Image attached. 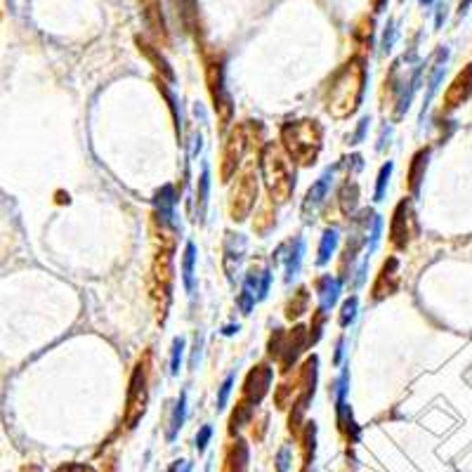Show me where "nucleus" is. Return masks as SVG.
Listing matches in <instances>:
<instances>
[{
    "mask_svg": "<svg viewBox=\"0 0 472 472\" xmlns=\"http://www.w3.org/2000/svg\"><path fill=\"white\" fill-rule=\"evenodd\" d=\"M397 289H399V260H397V257H387V260L382 262L378 279H375V284L371 289V300L373 302L385 300L390 295H395Z\"/></svg>",
    "mask_w": 472,
    "mask_h": 472,
    "instance_id": "obj_12",
    "label": "nucleus"
},
{
    "mask_svg": "<svg viewBox=\"0 0 472 472\" xmlns=\"http://www.w3.org/2000/svg\"><path fill=\"white\" fill-rule=\"evenodd\" d=\"M343 348H345V338H340V340H338V345H336V357H333V364H340V359H343Z\"/></svg>",
    "mask_w": 472,
    "mask_h": 472,
    "instance_id": "obj_48",
    "label": "nucleus"
},
{
    "mask_svg": "<svg viewBox=\"0 0 472 472\" xmlns=\"http://www.w3.org/2000/svg\"><path fill=\"white\" fill-rule=\"evenodd\" d=\"M281 146L298 166H314L323 146V130L314 118L291 121L281 128Z\"/></svg>",
    "mask_w": 472,
    "mask_h": 472,
    "instance_id": "obj_3",
    "label": "nucleus"
},
{
    "mask_svg": "<svg viewBox=\"0 0 472 472\" xmlns=\"http://www.w3.org/2000/svg\"><path fill=\"white\" fill-rule=\"evenodd\" d=\"M289 466H291V446H281L279 449V456H277V470L286 472Z\"/></svg>",
    "mask_w": 472,
    "mask_h": 472,
    "instance_id": "obj_44",
    "label": "nucleus"
},
{
    "mask_svg": "<svg viewBox=\"0 0 472 472\" xmlns=\"http://www.w3.org/2000/svg\"><path fill=\"white\" fill-rule=\"evenodd\" d=\"M173 281H175L173 250H159L151 264V281H149L159 323H166L168 319V309H171V302H173Z\"/></svg>",
    "mask_w": 472,
    "mask_h": 472,
    "instance_id": "obj_5",
    "label": "nucleus"
},
{
    "mask_svg": "<svg viewBox=\"0 0 472 472\" xmlns=\"http://www.w3.org/2000/svg\"><path fill=\"white\" fill-rule=\"evenodd\" d=\"M390 175H392V163H387L380 168L378 177H375V191H373V198L375 201H382V196H385V189H387V182H390Z\"/></svg>",
    "mask_w": 472,
    "mask_h": 472,
    "instance_id": "obj_35",
    "label": "nucleus"
},
{
    "mask_svg": "<svg viewBox=\"0 0 472 472\" xmlns=\"http://www.w3.org/2000/svg\"><path fill=\"white\" fill-rule=\"evenodd\" d=\"M366 125H368V118H364V121L359 123V128H357V132L350 137V144H357L361 137H364V132H366Z\"/></svg>",
    "mask_w": 472,
    "mask_h": 472,
    "instance_id": "obj_47",
    "label": "nucleus"
},
{
    "mask_svg": "<svg viewBox=\"0 0 472 472\" xmlns=\"http://www.w3.org/2000/svg\"><path fill=\"white\" fill-rule=\"evenodd\" d=\"M253 409H255L253 404H248L246 399L236 402V407L232 411V418H230V434H236L243 425H248L250 420H253Z\"/></svg>",
    "mask_w": 472,
    "mask_h": 472,
    "instance_id": "obj_27",
    "label": "nucleus"
},
{
    "mask_svg": "<svg viewBox=\"0 0 472 472\" xmlns=\"http://www.w3.org/2000/svg\"><path fill=\"white\" fill-rule=\"evenodd\" d=\"M135 43H137V50H139V53L144 55L146 62H149V64L154 66V71H156L159 76H161V80H168V83H175V73H173V69H171V64H168V59H166L163 55H161V50H159L156 45H151V43L146 41V38H142V36H137Z\"/></svg>",
    "mask_w": 472,
    "mask_h": 472,
    "instance_id": "obj_20",
    "label": "nucleus"
},
{
    "mask_svg": "<svg viewBox=\"0 0 472 472\" xmlns=\"http://www.w3.org/2000/svg\"><path fill=\"white\" fill-rule=\"evenodd\" d=\"M357 307H359V300L354 298H348L343 302V307H340V319H338V323L345 328V326H350V323L354 321V316H357Z\"/></svg>",
    "mask_w": 472,
    "mask_h": 472,
    "instance_id": "obj_36",
    "label": "nucleus"
},
{
    "mask_svg": "<svg viewBox=\"0 0 472 472\" xmlns=\"http://www.w3.org/2000/svg\"><path fill=\"white\" fill-rule=\"evenodd\" d=\"M55 472H95V470L90 466H83V463H64Z\"/></svg>",
    "mask_w": 472,
    "mask_h": 472,
    "instance_id": "obj_46",
    "label": "nucleus"
},
{
    "mask_svg": "<svg viewBox=\"0 0 472 472\" xmlns=\"http://www.w3.org/2000/svg\"><path fill=\"white\" fill-rule=\"evenodd\" d=\"M333 173H336V168H328V171L323 173L319 180L312 184V187H309V191L305 194V201H302V215H305V220H312L316 208L323 203L331 184H333Z\"/></svg>",
    "mask_w": 472,
    "mask_h": 472,
    "instance_id": "obj_18",
    "label": "nucleus"
},
{
    "mask_svg": "<svg viewBox=\"0 0 472 472\" xmlns=\"http://www.w3.org/2000/svg\"><path fill=\"white\" fill-rule=\"evenodd\" d=\"M205 83H208V92H210L213 107H215L218 121L222 128H227L232 121L234 104H232V95L227 92V87H225V69L220 59H208V62H205Z\"/></svg>",
    "mask_w": 472,
    "mask_h": 472,
    "instance_id": "obj_8",
    "label": "nucleus"
},
{
    "mask_svg": "<svg viewBox=\"0 0 472 472\" xmlns=\"http://www.w3.org/2000/svg\"><path fill=\"white\" fill-rule=\"evenodd\" d=\"M246 463H248V446L243 439H236L230 444L225 454V466H222V472H243L246 470Z\"/></svg>",
    "mask_w": 472,
    "mask_h": 472,
    "instance_id": "obj_24",
    "label": "nucleus"
},
{
    "mask_svg": "<svg viewBox=\"0 0 472 472\" xmlns=\"http://www.w3.org/2000/svg\"><path fill=\"white\" fill-rule=\"evenodd\" d=\"M468 5H470V0H461V12H466Z\"/></svg>",
    "mask_w": 472,
    "mask_h": 472,
    "instance_id": "obj_49",
    "label": "nucleus"
},
{
    "mask_svg": "<svg viewBox=\"0 0 472 472\" xmlns=\"http://www.w3.org/2000/svg\"><path fill=\"white\" fill-rule=\"evenodd\" d=\"M413 234H416L413 203H411V198H402L392 213V222H390V243H392L397 250H404L409 246Z\"/></svg>",
    "mask_w": 472,
    "mask_h": 472,
    "instance_id": "obj_9",
    "label": "nucleus"
},
{
    "mask_svg": "<svg viewBox=\"0 0 472 472\" xmlns=\"http://www.w3.org/2000/svg\"><path fill=\"white\" fill-rule=\"evenodd\" d=\"M338 241H340V232H338L336 227H331V230L323 232L321 243H319V255H316V264H326L331 257H333Z\"/></svg>",
    "mask_w": 472,
    "mask_h": 472,
    "instance_id": "obj_28",
    "label": "nucleus"
},
{
    "mask_svg": "<svg viewBox=\"0 0 472 472\" xmlns=\"http://www.w3.org/2000/svg\"><path fill=\"white\" fill-rule=\"evenodd\" d=\"M246 149H248V144H246V132H243V125H236V128L230 132V137H227L225 146H222V163H220V177H222V182H230L232 177L236 175Z\"/></svg>",
    "mask_w": 472,
    "mask_h": 472,
    "instance_id": "obj_10",
    "label": "nucleus"
},
{
    "mask_svg": "<svg viewBox=\"0 0 472 472\" xmlns=\"http://www.w3.org/2000/svg\"><path fill=\"white\" fill-rule=\"evenodd\" d=\"M184 416H187V395L182 392L171 411V418H168V439H175L177 430H180L184 423Z\"/></svg>",
    "mask_w": 472,
    "mask_h": 472,
    "instance_id": "obj_30",
    "label": "nucleus"
},
{
    "mask_svg": "<svg viewBox=\"0 0 472 472\" xmlns=\"http://www.w3.org/2000/svg\"><path fill=\"white\" fill-rule=\"evenodd\" d=\"M236 305H239V309L243 314H250V309L255 307V298L250 295L248 291H241L239 293V300H236Z\"/></svg>",
    "mask_w": 472,
    "mask_h": 472,
    "instance_id": "obj_43",
    "label": "nucleus"
},
{
    "mask_svg": "<svg viewBox=\"0 0 472 472\" xmlns=\"http://www.w3.org/2000/svg\"><path fill=\"white\" fill-rule=\"evenodd\" d=\"M382 3H385V0H375V7H380Z\"/></svg>",
    "mask_w": 472,
    "mask_h": 472,
    "instance_id": "obj_50",
    "label": "nucleus"
},
{
    "mask_svg": "<svg viewBox=\"0 0 472 472\" xmlns=\"http://www.w3.org/2000/svg\"><path fill=\"white\" fill-rule=\"evenodd\" d=\"M364 83H366V66L359 57H352L331 78L326 90V112L336 121H343V118L357 114L361 97H364Z\"/></svg>",
    "mask_w": 472,
    "mask_h": 472,
    "instance_id": "obj_1",
    "label": "nucleus"
},
{
    "mask_svg": "<svg viewBox=\"0 0 472 472\" xmlns=\"http://www.w3.org/2000/svg\"><path fill=\"white\" fill-rule=\"evenodd\" d=\"M272 227H274V203L272 201H264L262 210L255 215V222H253V230L257 234H267Z\"/></svg>",
    "mask_w": 472,
    "mask_h": 472,
    "instance_id": "obj_31",
    "label": "nucleus"
},
{
    "mask_svg": "<svg viewBox=\"0 0 472 472\" xmlns=\"http://www.w3.org/2000/svg\"><path fill=\"white\" fill-rule=\"evenodd\" d=\"M340 289H343L340 279H336L331 274H321L319 279H316L314 291H316V298H319V309L328 312V309L338 302V298H340Z\"/></svg>",
    "mask_w": 472,
    "mask_h": 472,
    "instance_id": "obj_21",
    "label": "nucleus"
},
{
    "mask_svg": "<svg viewBox=\"0 0 472 472\" xmlns=\"http://www.w3.org/2000/svg\"><path fill=\"white\" fill-rule=\"evenodd\" d=\"M307 348V328L305 326H293L289 333H286V340H284V350H281V357H279V371L281 373H289L291 368L295 366V361L302 354V350Z\"/></svg>",
    "mask_w": 472,
    "mask_h": 472,
    "instance_id": "obj_15",
    "label": "nucleus"
},
{
    "mask_svg": "<svg viewBox=\"0 0 472 472\" xmlns=\"http://www.w3.org/2000/svg\"><path fill=\"white\" fill-rule=\"evenodd\" d=\"M307 307H309V293L305 286H302V289L293 293V298L289 300V305H286V316H289L291 321L300 319V316L307 312Z\"/></svg>",
    "mask_w": 472,
    "mask_h": 472,
    "instance_id": "obj_29",
    "label": "nucleus"
},
{
    "mask_svg": "<svg viewBox=\"0 0 472 472\" xmlns=\"http://www.w3.org/2000/svg\"><path fill=\"white\" fill-rule=\"evenodd\" d=\"M472 97V64L463 66V71H458V76L451 80V85L446 87L444 92V109L451 112V109H458L461 104Z\"/></svg>",
    "mask_w": 472,
    "mask_h": 472,
    "instance_id": "obj_16",
    "label": "nucleus"
},
{
    "mask_svg": "<svg viewBox=\"0 0 472 472\" xmlns=\"http://www.w3.org/2000/svg\"><path fill=\"white\" fill-rule=\"evenodd\" d=\"M139 12H142V21L151 38L161 45H168V26L163 10H161V0H139Z\"/></svg>",
    "mask_w": 472,
    "mask_h": 472,
    "instance_id": "obj_14",
    "label": "nucleus"
},
{
    "mask_svg": "<svg viewBox=\"0 0 472 472\" xmlns=\"http://www.w3.org/2000/svg\"><path fill=\"white\" fill-rule=\"evenodd\" d=\"M293 399H295V380H286L274 390V404H277L279 411L289 409L293 404Z\"/></svg>",
    "mask_w": 472,
    "mask_h": 472,
    "instance_id": "obj_33",
    "label": "nucleus"
},
{
    "mask_svg": "<svg viewBox=\"0 0 472 472\" xmlns=\"http://www.w3.org/2000/svg\"><path fill=\"white\" fill-rule=\"evenodd\" d=\"M269 284H272V269L267 267V262L257 260L248 267L246 279H243V291H248L255 298V302H260L267 298L269 293Z\"/></svg>",
    "mask_w": 472,
    "mask_h": 472,
    "instance_id": "obj_17",
    "label": "nucleus"
},
{
    "mask_svg": "<svg viewBox=\"0 0 472 472\" xmlns=\"http://www.w3.org/2000/svg\"><path fill=\"white\" fill-rule=\"evenodd\" d=\"M427 159H430V149H418L413 154L411 159V166H409V173H407V187L411 194H418L420 189V182L425 180V171H427Z\"/></svg>",
    "mask_w": 472,
    "mask_h": 472,
    "instance_id": "obj_22",
    "label": "nucleus"
},
{
    "mask_svg": "<svg viewBox=\"0 0 472 472\" xmlns=\"http://www.w3.org/2000/svg\"><path fill=\"white\" fill-rule=\"evenodd\" d=\"M232 387H234V373L227 375L225 382L220 385V392H218V411L227 407V399H230V395H232Z\"/></svg>",
    "mask_w": 472,
    "mask_h": 472,
    "instance_id": "obj_42",
    "label": "nucleus"
},
{
    "mask_svg": "<svg viewBox=\"0 0 472 472\" xmlns=\"http://www.w3.org/2000/svg\"><path fill=\"white\" fill-rule=\"evenodd\" d=\"M371 36H373V21L364 17L357 24V31H354V38L361 43V48H368L371 45Z\"/></svg>",
    "mask_w": 472,
    "mask_h": 472,
    "instance_id": "obj_37",
    "label": "nucleus"
},
{
    "mask_svg": "<svg viewBox=\"0 0 472 472\" xmlns=\"http://www.w3.org/2000/svg\"><path fill=\"white\" fill-rule=\"evenodd\" d=\"M257 201V177H255V161L243 166L241 173H236L234 189L230 194V215L234 222H243Z\"/></svg>",
    "mask_w": 472,
    "mask_h": 472,
    "instance_id": "obj_7",
    "label": "nucleus"
},
{
    "mask_svg": "<svg viewBox=\"0 0 472 472\" xmlns=\"http://www.w3.org/2000/svg\"><path fill=\"white\" fill-rule=\"evenodd\" d=\"M243 250H246V239L241 234H227L225 239V255H222V267L225 274L230 277V281H234L239 277V267H241V257Z\"/></svg>",
    "mask_w": 472,
    "mask_h": 472,
    "instance_id": "obj_19",
    "label": "nucleus"
},
{
    "mask_svg": "<svg viewBox=\"0 0 472 472\" xmlns=\"http://www.w3.org/2000/svg\"><path fill=\"white\" fill-rule=\"evenodd\" d=\"M159 90L163 92V97L168 100V107H171V114H173V121H175V128H177V132H180V112H177V102H175V97H173V92L168 90L166 87V83L163 80H159Z\"/></svg>",
    "mask_w": 472,
    "mask_h": 472,
    "instance_id": "obj_41",
    "label": "nucleus"
},
{
    "mask_svg": "<svg viewBox=\"0 0 472 472\" xmlns=\"http://www.w3.org/2000/svg\"><path fill=\"white\" fill-rule=\"evenodd\" d=\"M323 323H326V312H323V309H316L312 316V323H309V328H307V348H312V345L319 343V338L323 333Z\"/></svg>",
    "mask_w": 472,
    "mask_h": 472,
    "instance_id": "obj_34",
    "label": "nucleus"
},
{
    "mask_svg": "<svg viewBox=\"0 0 472 472\" xmlns=\"http://www.w3.org/2000/svg\"><path fill=\"white\" fill-rule=\"evenodd\" d=\"M149 373H151V357L144 354L132 368L130 382H128V397H125V411H123V425L132 430L149 407Z\"/></svg>",
    "mask_w": 472,
    "mask_h": 472,
    "instance_id": "obj_4",
    "label": "nucleus"
},
{
    "mask_svg": "<svg viewBox=\"0 0 472 472\" xmlns=\"http://www.w3.org/2000/svg\"><path fill=\"white\" fill-rule=\"evenodd\" d=\"M182 354H184V340H182V338H175V340H173V352H171V373L173 375L180 373Z\"/></svg>",
    "mask_w": 472,
    "mask_h": 472,
    "instance_id": "obj_40",
    "label": "nucleus"
},
{
    "mask_svg": "<svg viewBox=\"0 0 472 472\" xmlns=\"http://www.w3.org/2000/svg\"><path fill=\"white\" fill-rule=\"evenodd\" d=\"M316 373H319V359L314 357H307L305 364L300 366L298 375H295V399H293V411H291V418H289V430L293 434L300 432L302 427V420H305V411L309 407V402L314 399V392H316Z\"/></svg>",
    "mask_w": 472,
    "mask_h": 472,
    "instance_id": "obj_6",
    "label": "nucleus"
},
{
    "mask_svg": "<svg viewBox=\"0 0 472 472\" xmlns=\"http://www.w3.org/2000/svg\"><path fill=\"white\" fill-rule=\"evenodd\" d=\"M272 378H274V368L269 364H255L248 371L246 380H243V390H241V399H246L248 404L257 407L264 397H267L269 387H272Z\"/></svg>",
    "mask_w": 472,
    "mask_h": 472,
    "instance_id": "obj_11",
    "label": "nucleus"
},
{
    "mask_svg": "<svg viewBox=\"0 0 472 472\" xmlns=\"http://www.w3.org/2000/svg\"><path fill=\"white\" fill-rule=\"evenodd\" d=\"M380 232H382V220H380V215H373L371 227H368V257H371L373 250L378 248V243H380Z\"/></svg>",
    "mask_w": 472,
    "mask_h": 472,
    "instance_id": "obj_39",
    "label": "nucleus"
},
{
    "mask_svg": "<svg viewBox=\"0 0 472 472\" xmlns=\"http://www.w3.org/2000/svg\"><path fill=\"white\" fill-rule=\"evenodd\" d=\"M210 434H213V427H210V425H203L201 430H198V434H196V449H198V451H203V449L208 446Z\"/></svg>",
    "mask_w": 472,
    "mask_h": 472,
    "instance_id": "obj_45",
    "label": "nucleus"
},
{
    "mask_svg": "<svg viewBox=\"0 0 472 472\" xmlns=\"http://www.w3.org/2000/svg\"><path fill=\"white\" fill-rule=\"evenodd\" d=\"M260 173L272 203H286L295 189V171L281 142H267L260 151Z\"/></svg>",
    "mask_w": 472,
    "mask_h": 472,
    "instance_id": "obj_2",
    "label": "nucleus"
},
{
    "mask_svg": "<svg viewBox=\"0 0 472 472\" xmlns=\"http://www.w3.org/2000/svg\"><path fill=\"white\" fill-rule=\"evenodd\" d=\"M194 262H196V246L194 243H187L182 255V284L187 293L194 291Z\"/></svg>",
    "mask_w": 472,
    "mask_h": 472,
    "instance_id": "obj_26",
    "label": "nucleus"
},
{
    "mask_svg": "<svg viewBox=\"0 0 472 472\" xmlns=\"http://www.w3.org/2000/svg\"><path fill=\"white\" fill-rule=\"evenodd\" d=\"M314 449H316V425L314 423H305V430H302V461L305 466H309V461L314 458Z\"/></svg>",
    "mask_w": 472,
    "mask_h": 472,
    "instance_id": "obj_32",
    "label": "nucleus"
},
{
    "mask_svg": "<svg viewBox=\"0 0 472 472\" xmlns=\"http://www.w3.org/2000/svg\"><path fill=\"white\" fill-rule=\"evenodd\" d=\"M284 340H286V333H284V331H281V328H274V333H272L269 345H267L269 359L279 361V357H281V350H284Z\"/></svg>",
    "mask_w": 472,
    "mask_h": 472,
    "instance_id": "obj_38",
    "label": "nucleus"
},
{
    "mask_svg": "<svg viewBox=\"0 0 472 472\" xmlns=\"http://www.w3.org/2000/svg\"><path fill=\"white\" fill-rule=\"evenodd\" d=\"M302 253H305V241L300 239V236H295V239L281 243V246L277 248L274 253V262L277 264H284V272H286V284L293 281V277H298L300 272V264H302Z\"/></svg>",
    "mask_w": 472,
    "mask_h": 472,
    "instance_id": "obj_13",
    "label": "nucleus"
},
{
    "mask_svg": "<svg viewBox=\"0 0 472 472\" xmlns=\"http://www.w3.org/2000/svg\"><path fill=\"white\" fill-rule=\"evenodd\" d=\"M208 194H210V171L208 166H203L201 177H198L196 184V220L198 222H205V210H208Z\"/></svg>",
    "mask_w": 472,
    "mask_h": 472,
    "instance_id": "obj_25",
    "label": "nucleus"
},
{
    "mask_svg": "<svg viewBox=\"0 0 472 472\" xmlns=\"http://www.w3.org/2000/svg\"><path fill=\"white\" fill-rule=\"evenodd\" d=\"M359 203V184L352 180V177H345V184L338 191V205H340V213L348 220L354 218V210H357Z\"/></svg>",
    "mask_w": 472,
    "mask_h": 472,
    "instance_id": "obj_23",
    "label": "nucleus"
}]
</instances>
